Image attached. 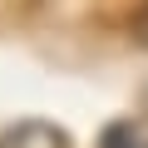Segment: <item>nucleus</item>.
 <instances>
[{"label":"nucleus","instance_id":"obj_1","mask_svg":"<svg viewBox=\"0 0 148 148\" xmlns=\"http://www.w3.org/2000/svg\"><path fill=\"white\" fill-rule=\"evenodd\" d=\"M0 148H69V133L49 119H20L0 133Z\"/></svg>","mask_w":148,"mask_h":148},{"label":"nucleus","instance_id":"obj_2","mask_svg":"<svg viewBox=\"0 0 148 148\" xmlns=\"http://www.w3.org/2000/svg\"><path fill=\"white\" fill-rule=\"evenodd\" d=\"M99 148H148V133H143L138 123H128V119H119V123H109V128H104V138H99Z\"/></svg>","mask_w":148,"mask_h":148},{"label":"nucleus","instance_id":"obj_3","mask_svg":"<svg viewBox=\"0 0 148 148\" xmlns=\"http://www.w3.org/2000/svg\"><path fill=\"white\" fill-rule=\"evenodd\" d=\"M133 35H138V40H143V45H148V10H143V15H138V25H133Z\"/></svg>","mask_w":148,"mask_h":148}]
</instances>
